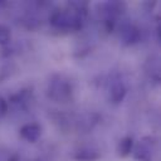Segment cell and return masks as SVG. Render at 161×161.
<instances>
[{
	"instance_id": "1",
	"label": "cell",
	"mask_w": 161,
	"mask_h": 161,
	"mask_svg": "<svg viewBox=\"0 0 161 161\" xmlns=\"http://www.w3.org/2000/svg\"><path fill=\"white\" fill-rule=\"evenodd\" d=\"M49 21L57 29H62V30H78L83 25V16L78 15L74 11L57 10V11L52 13Z\"/></svg>"
},
{
	"instance_id": "2",
	"label": "cell",
	"mask_w": 161,
	"mask_h": 161,
	"mask_svg": "<svg viewBox=\"0 0 161 161\" xmlns=\"http://www.w3.org/2000/svg\"><path fill=\"white\" fill-rule=\"evenodd\" d=\"M73 94L70 83L62 75H54L48 84V96L50 99L60 103L70 101Z\"/></svg>"
},
{
	"instance_id": "3",
	"label": "cell",
	"mask_w": 161,
	"mask_h": 161,
	"mask_svg": "<svg viewBox=\"0 0 161 161\" xmlns=\"http://www.w3.org/2000/svg\"><path fill=\"white\" fill-rule=\"evenodd\" d=\"M119 35H121V40H122V43L125 45L136 44L140 40V38H141L138 28L135 24H132V23L122 24L121 28H119Z\"/></svg>"
},
{
	"instance_id": "4",
	"label": "cell",
	"mask_w": 161,
	"mask_h": 161,
	"mask_svg": "<svg viewBox=\"0 0 161 161\" xmlns=\"http://www.w3.org/2000/svg\"><path fill=\"white\" fill-rule=\"evenodd\" d=\"M127 93V88H126V84L123 83L122 79L119 78H113L109 83V88H108V97L111 99L112 103L117 104V103H121L125 98Z\"/></svg>"
},
{
	"instance_id": "5",
	"label": "cell",
	"mask_w": 161,
	"mask_h": 161,
	"mask_svg": "<svg viewBox=\"0 0 161 161\" xmlns=\"http://www.w3.org/2000/svg\"><path fill=\"white\" fill-rule=\"evenodd\" d=\"M152 145L150 138H143L133 148V157L137 161H152Z\"/></svg>"
},
{
	"instance_id": "6",
	"label": "cell",
	"mask_w": 161,
	"mask_h": 161,
	"mask_svg": "<svg viewBox=\"0 0 161 161\" xmlns=\"http://www.w3.org/2000/svg\"><path fill=\"white\" fill-rule=\"evenodd\" d=\"M42 133V128L36 123H26L20 128V135L28 142H35Z\"/></svg>"
},
{
	"instance_id": "7",
	"label": "cell",
	"mask_w": 161,
	"mask_h": 161,
	"mask_svg": "<svg viewBox=\"0 0 161 161\" xmlns=\"http://www.w3.org/2000/svg\"><path fill=\"white\" fill-rule=\"evenodd\" d=\"M99 157V152L98 150H96L94 147H80L79 150L75 151L74 153V158L77 161H96Z\"/></svg>"
},
{
	"instance_id": "8",
	"label": "cell",
	"mask_w": 161,
	"mask_h": 161,
	"mask_svg": "<svg viewBox=\"0 0 161 161\" xmlns=\"http://www.w3.org/2000/svg\"><path fill=\"white\" fill-rule=\"evenodd\" d=\"M29 101H30V91H26V89L20 91V92H18L16 94H13V96L10 97V102H11L14 106L20 107V108L26 107V104H28Z\"/></svg>"
},
{
	"instance_id": "9",
	"label": "cell",
	"mask_w": 161,
	"mask_h": 161,
	"mask_svg": "<svg viewBox=\"0 0 161 161\" xmlns=\"http://www.w3.org/2000/svg\"><path fill=\"white\" fill-rule=\"evenodd\" d=\"M146 70L150 74V78H152L153 80L158 82V79H160V64H158V59L156 57H152V58H150L147 60Z\"/></svg>"
},
{
	"instance_id": "10",
	"label": "cell",
	"mask_w": 161,
	"mask_h": 161,
	"mask_svg": "<svg viewBox=\"0 0 161 161\" xmlns=\"http://www.w3.org/2000/svg\"><path fill=\"white\" fill-rule=\"evenodd\" d=\"M132 148H133V140H132L131 136H126L119 141L117 151H118V155L121 157H126L131 153Z\"/></svg>"
},
{
	"instance_id": "11",
	"label": "cell",
	"mask_w": 161,
	"mask_h": 161,
	"mask_svg": "<svg viewBox=\"0 0 161 161\" xmlns=\"http://www.w3.org/2000/svg\"><path fill=\"white\" fill-rule=\"evenodd\" d=\"M10 38H11L10 30L5 25L0 24V45H6L10 42Z\"/></svg>"
},
{
	"instance_id": "12",
	"label": "cell",
	"mask_w": 161,
	"mask_h": 161,
	"mask_svg": "<svg viewBox=\"0 0 161 161\" xmlns=\"http://www.w3.org/2000/svg\"><path fill=\"white\" fill-rule=\"evenodd\" d=\"M8 108H9L8 101L4 99V98L0 96V117H4V116L8 113Z\"/></svg>"
},
{
	"instance_id": "13",
	"label": "cell",
	"mask_w": 161,
	"mask_h": 161,
	"mask_svg": "<svg viewBox=\"0 0 161 161\" xmlns=\"http://www.w3.org/2000/svg\"><path fill=\"white\" fill-rule=\"evenodd\" d=\"M35 161H36V160H35Z\"/></svg>"
}]
</instances>
